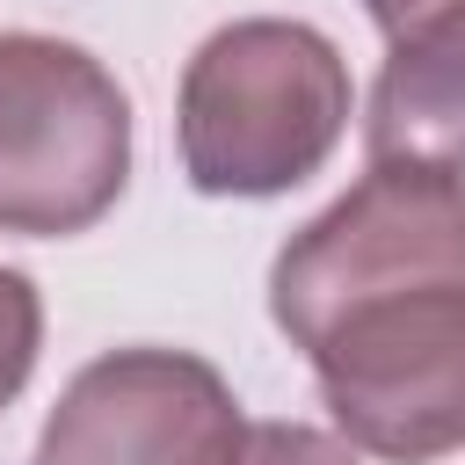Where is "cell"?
<instances>
[{
    "label": "cell",
    "instance_id": "obj_6",
    "mask_svg": "<svg viewBox=\"0 0 465 465\" xmlns=\"http://www.w3.org/2000/svg\"><path fill=\"white\" fill-rule=\"evenodd\" d=\"M363 153L465 174V0L385 44L363 109Z\"/></svg>",
    "mask_w": 465,
    "mask_h": 465
},
{
    "label": "cell",
    "instance_id": "obj_8",
    "mask_svg": "<svg viewBox=\"0 0 465 465\" xmlns=\"http://www.w3.org/2000/svg\"><path fill=\"white\" fill-rule=\"evenodd\" d=\"M232 465H363V450L312 421H247V443Z\"/></svg>",
    "mask_w": 465,
    "mask_h": 465
},
{
    "label": "cell",
    "instance_id": "obj_7",
    "mask_svg": "<svg viewBox=\"0 0 465 465\" xmlns=\"http://www.w3.org/2000/svg\"><path fill=\"white\" fill-rule=\"evenodd\" d=\"M36 349H44V298L22 269L0 262V414L22 400V385L36 371Z\"/></svg>",
    "mask_w": 465,
    "mask_h": 465
},
{
    "label": "cell",
    "instance_id": "obj_3",
    "mask_svg": "<svg viewBox=\"0 0 465 465\" xmlns=\"http://www.w3.org/2000/svg\"><path fill=\"white\" fill-rule=\"evenodd\" d=\"M131 182V94L65 36L0 29V232L73 240Z\"/></svg>",
    "mask_w": 465,
    "mask_h": 465
},
{
    "label": "cell",
    "instance_id": "obj_5",
    "mask_svg": "<svg viewBox=\"0 0 465 465\" xmlns=\"http://www.w3.org/2000/svg\"><path fill=\"white\" fill-rule=\"evenodd\" d=\"M247 414L218 363L189 349H109L44 414L36 465H232Z\"/></svg>",
    "mask_w": 465,
    "mask_h": 465
},
{
    "label": "cell",
    "instance_id": "obj_9",
    "mask_svg": "<svg viewBox=\"0 0 465 465\" xmlns=\"http://www.w3.org/2000/svg\"><path fill=\"white\" fill-rule=\"evenodd\" d=\"M443 7H450V0H363V15L385 29V44H392V36H407V29H421V22H429V15H443Z\"/></svg>",
    "mask_w": 465,
    "mask_h": 465
},
{
    "label": "cell",
    "instance_id": "obj_4",
    "mask_svg": "<svg viewBox=\"0 0 465 465\" xmlns=\"http://www.w3.org/2000/svg\"><path fill=\"white\" fill-rule=\"evenodd\" d=\"M429 276L465 283V174L371 160L320 218H305L276 247L269 320L291 349H305L341 305Z\"/></svg>",
    "mask_w": 465,
    "mask_h": 465
},
{
    "label": "cell",
    "instance_id": "obj_2",
    "mask_svg": "<svg viewBox=\"0 0 465 465\" xmlns=\"http://www.w3.org/2000/svg\"><path fill=\"white\" fill-rule=\"evenodd\" d=\"M320 407L341 443L385 465H436L465 450V283H392L341 305L305 349Z\"/></svg>",
    "mask_w": 465,
    "mask_h": 465
},
{
    "label": "cell",
    "instance_id": "obj_1",
    "mask_svg": "<svg viewBox=\"0 0 465 465\" xmlns=\"http://www.w3.org/2000/svg\"><path fill=\"white\" fill-rule=\"evenodd\" d=\"M356 116L349 58L327 29L247 15L211 29L174 94V145L196 196H291L312 182Z\"/></svg>",
    "mask_w": 465,
    "mask_h": 465
}]
</instances>
